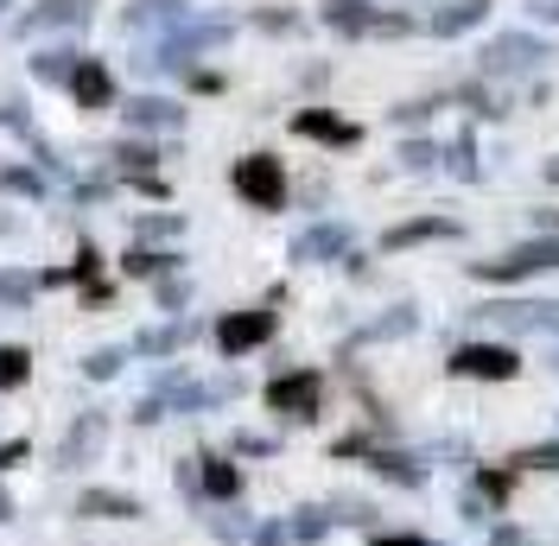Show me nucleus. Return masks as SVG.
<instances>
[{"instance_id":"nucleus-1","label":"nucleus","mask_w":559,"mask_h":546,"mask_svg":"<svg viewBox=\"0 0 559 546\" xmlns=\"http://www.w3.org/2000/svg\"><path fill=\"white\" fill-rule=\"evenodd\" d=\"M236 191H242L254 210L286 204V171H280L274 153H248V159H236Z\"/></svg>"},{"instance_id":"nucleus-2","label":"nucleus","mask_w":559,"mask_h":546,"mask_svg":"<svg viewBox=\"0 0 559 546\" xmlns=\"http://www.w3.org/2000/svg\"><path fill=\"white\" fill-rule=\"evenodd\" d=\"M318 401H324V381H318L312 369H293V376L267 381V407L286 413V419H312Z\"/></svg>"},{"instance_id":"nucleus-3","label":"nucleus","mask_w":559,"mask_h":546,"mask_svg":"<svg viewBox=\"0 0 559 546\" xmlns=\"http://www.w3.org/2000/svg\"><path fill=\"white\" fill-rule=\"evenodd\" d=\"M324 26H337V33H407L401 13H376L369 0H324Z\"/></svg>"},{"instance_id":"nucleus-4","label":"nucleus","mask_w":559,"mask_h":546,"mask_svg":"<svg viewBox=\"0 0 559 546\" xmlns=\"http://www.w3.org/2000/svg\"><path fill=\"white\" fill-rule=\"evenodd\" d=\"M267 337H274V311H229L216 324V349L223 356H248V349H261Z\"/></svg>"},{"instance_id":"nucleus-5","label":"nucleus","mask_w":559,"mask_h":546,"mask_svg":"<svg viewBox=\"0 0 559 546\" xmlns=\"http://www.w3.org/2000/svg\"><path fill=\"white\" fill-rule=\"evenodd\" d=\"M540 268H559V241H527V248H515V254H502V261H477V280H527V273Z\"/></svg>"},{"instance_id":"nucleus-6","label":"nucleus","mask_w":559,"mask_h":546,"mask_svg":"<svg viewBox=\"0 0 559 546\" xmlns=\"http://www.w3.org/2000/svg\"><path fill=\"white\" fill-rule=\"evenodd\" d=\"M457 376H477V381H509L522 363H515V349H502V343H464L452 356Z\"/></svg>"},{"instance_id":"nucleus-7","label":"nucleus","mask_w":559,"mask_h":546,"mask_svg":"<svg viewBox=\"0 0 559 546\" xmlns=\"http://www.w3.org/2000/svg\"><path fill=\"white\" fill-rule=\"evenodd\" d=\"M191 20V7L185 0H134L128 13H121V26L128 33H178Z\"/></svg>"},{"instance_id":"nucleus-8","label":"nucleus","mask_w":559,"mask_h":546,"mask_svg":"<svg viewBox=\"0 0 559 546\" xmlns=\"http://www.w3.org/2000/svg\"><path fill=\"white\" fill-rule=\"evenodd\" d=\"M83 20H90V7H83V0H38L26 20H13V33L38 38V33H58V26H83Z\"/></svg>"},{"instance_id":"nucleus-9","label":"nucleus","mask_w":559,"mask_h":546,"mask_svg":"<svg viewBox=\"0 0 559 546\" xmlns=\"http://www.w3.org/2000/svg\"><path fill=\"white\" fill-rule=\"evenodd\" d=\"M103 439H108V419H103V413H83V419L70 426L64 451H58V471H83V464L103 451Z\"/></svg>"},{"instance_id":"nucleus-10","label":"nucleus","mask_w":559,"mask_h":546,"mask_svg":"<svg viewBox=\"0 0 559 546\" xmlns=\"http://www.w3.org/2000/svg\"><path fill=\"white\" fill-rule=\"evenodd\" d=\"M76 514L83 521H140V496H128V489H83L76 496Z\"/></svg>"},{"instance_id":"nucleus-11","label":"nucleus","mask_w":559,"mask_h":546,"mask_svg":"<svg viewBox=\"0 0 559 546\" xmlns=\"http://www.w3.org/2000/svg\"><path fill=\"white\" fill-rule=\"evenodd\" d=\"M484 64L489 70H534V64H547V45H540V38L509 33V38H496V45L484 51Z\"/></svg>"},{"instance_id":"nucleus-12","label":"nucleus","mask_w":559,"mask_h":546,"mask_svg":"<svg viewBox=\"0 0 559 546\" xmlns=\"http://www.w3.org/2000/svg\"><path fill=\"white\" fill-rule=\"evenodd\" d=\"M70 96H76L83 108H108V103H115V76H108V64L83 58V64H76V76H70Z\"/></svg>"},{"instance_id":"nucleus-13","label":"nucleus","mask_w":559,"mask_h":546,"mask_svg":"<svg viewBox=\"0 0 559 546\" xmlns=\"http://www.w3.org/2000/svg\"><path fill=\"white\" fill-rule=\"evenodd\" d=\"M121 115H128V128H159V134L185 128V108L166 103V96H134V103L121 108Z\"/></svg>"},{"instance_id":"nucleus-14","label":"nucleus","mask_w":559,"mask_h":546,"mask_svg":"<svg viewBox=\"0 0 559 546\" xmlns=\"http://www.w3.org/2000/svg\"><path fill=\"white\" fill-rule=\"evenodd\" d=\"M344 248H349L344 223H318V229H306V236L293 241V261H331V254H344Z\"/></svg>"},{"instance_id":"nucleus-15","label":"nucleus","mask_w":559,"mask_h":546,"mask_svg":"<svg viewBox=\"0 0 559 546\" xmlns=\"http://www.w3.org/2000/svg\"><path fill=\"white\" fill-rule=\"evenodd\" d=\"M293 134H306V140H331V146H356V128L349 121H337V115H324V108H306V115H293Z\"/></svg>"},{"instance_id":"nucleus-16","label":"nucleus","mask_w":559,"mask_h":546,"mask_svg":"<svg viewBox=\"0 0 559 546\" xmlns=\"http://www.w3.org/2000/svg\"><path fill=\"white\" fill-rule=\"evenodd\" d=\"M198 489L216 496V502H229V496H242V471L223 464V458H198Z\"/></svg>"},{"instance_id":"nucleus-17","label":"nucleus","mask_w":559,"mask_h":546,"mask_svg":"<svg viewBox=\"0 0 559 546\" xmlns=\"http://www.w3.org/2000/svg\"><path fill=\"white\" fill-rule=\"evenodd\" d=\"M76 64H83V51L58 45V51H38V58H33V76H38V83H70V76H76Z\"/></svg>"},{"instance_id":"nucleus-18","label":"nucleus","mask_w":559,"mask_h":546,"mask_svg":"<svg viewBox=\"0 0 559 546\" xmlns=\"http://www.w3.org/2000/svg\"><path fill=\"white\" fill-rule=\"evenodd\" d=\"M26 376H33V349H20V343H0V394L26 388Z\"/></svg>"},{"instance_id":"nucleus-19","label":"nucleus","mask_w":559,"mask_h":546,"mask_svg":"<svg viewBox=\"0 0 559 546\" xmlns=\"http://www.w3.org/2000/svg\"><path fill=\"white\" fill-rule=\"evenodd\" d=\"M484 13H489V0H452V7L432 20V33H464V26H477Z\"/></svg>"},{"instance_id":"nucleus-20","label":"nucleus","mask_w":559,"mask_h":546,"mask_svg":"<svg viewBox=\"0 0 559 546\" xmlns=\"http://www.w3.org/2000/svg\"><path fill=\"white\" fill-rule=\"evenodd\" d=\"M33 299H38V273H20V268L0 273V306H33Z\"/></svg>"},{"instance_id":"nucleus-21","label":"nucleus","mask_w":559,"mask_h":546,"mask_svg":"<svg viewBox=\"0 0 559 546\" xmlns=\"http://www.w3.org/2000/svg\"><path fill=\"white\" fill-rule=\"evenodd\" d=\"M173 261H178V254H153V248H140V241L128 248V254H121V268L134 273V280H153V273H166Z\"/></svg>"},{"instance_id":"nucleus-22","label":"nucleus","mask_w":559,"mask_h":546,"mask_svg":"<svg viewBox=\"0 0 559 546\" xmlns=\"http://www.w3.org/2000/svg\"><path fill=\"white\" fill-rule=\"evenodd\" d=\"M185 337H191L185 324H166V331H140V337H134V349H140V356H173V349H178Z\"/></svg>"},{"instance_id":"nucleus-23","label":"nucleus","mask_w":559,"mask_h":546,"mask_svg":"<svg viewBox=\"0 0 559 546\" xmlns=\"http://www.w3.org/2000/svg\"><path fill=\"white\" fill-rule=\"evenodd\" d=\"M121 363H128V349H90V356H83V376L90 381H115L121 376Z\"/></svg>"},{"instance_id":"nucleus-24","label":"nucleus","mask_w":559,"mask_h":546,"mask_svg":"<svg viewBox=\"0 0 559 546\" xmlns=\"http://www.w3.org/2000/svg\"><path fill=\"white\" fill-rule=\"evenodd\" d=\"M426 236H452V223H401V229H388V248H414Z\"/></svg>"},{"instance_id":"nucleus-25","label":"nucleus","mask_w":559,"mask_h":546,"mask_svg":"<svg viewBox=\"0 0 559 546\" xmlns=\"http://www.w3.org/2000/svg\"><path fill=\"white\" fill-rule=\"evenodd\" d=\"M0 185H7V191H20V198H45V178L26 171V166H7V171H0Z\"/></svg>"},{"instance_id":"nucleus-26","label":"nucleus","mask_w":559,"mask_h":546,"mask_svg":"<svg viewBox=\"0 0 559 546\" xmlns=\"http://www.w3.org/2000/svg\"><path fill=\"white\" fill-rule=\"evenodd\" d=\"M324 527H331V521H324V509H299V521H293L286 534H293V541H324Z\"/></svg>"},{"instance_id":"nucleus-27","label":"nucleus","mask_w":559,"mask_h":546,"mask_svg":"<svg viewBox=\"0 0 559 546\" xmlns=\"http://www.w3.org/2000/svg\"><path fill=\"white\" fill-rule=\"evenodd\" d=\"M115 159H128V166H153V159H159V153H153V146H146V140H121V146H115Z\"/></svg>"},{"instance_id":"nucleus-28","label":"nucleus","mask_w":559,"mask_h":546,"mask_svg":"<svg viewBox=\"0 0 559 546\" xmlns=\"http://www.w3.org/2000/svg\"><path fill=\"white\" fill-rule=\"evenodd\" d=\"M26 458H33V444H26V439H7V444H0V471H20Z\"/></svg>"},{"instance_id":"nucleus-29","label":"nucleus","mask_w":559,"mask_h":546,"mask_svg":"<svg viewBox=\"0 0 559 546\" xmlns=\"http://www.w3.org/2000/svg\"><path fill=\"white\" fill-rule=\"evenodd\" d=\"M96 268H103V254H96V248H83V254H76V268H70V273H76V280H96Z\"/></svg>"},{"instance_id":"nucleus-30","label":"nucleus","mask_w":559,"mask_h":546,"mask_svg":"<svg viewBox=\"0 0 559 546\" xmlns=\"http://www.w3.org/2000/svg\"><path fill=\"white\" fill-rule=\"evenodd\" d=\"M522 464H540V471H559V444H540V451H527Z\"/></svg>"},{"instance_id":"nucleus-31","label":"nucleus","mask_w":559,"mask_h":546,"mask_svg":"<svg viewBox=\"0 0 559 546\" xmlns=\"http://www.w3.org/2000/svg\"><path fill=\"white\" fill-rule=\"evenodd\" d=\"M159 306H185V280H159Z\"/></svg>"},{"instance_id":"nucleus-32","label":"nucleus","mask_w":559,"mask_h":546,"mask_svg":"<svg viewBox=\"0 0 559 546\" xmlns=\"http://www.w3.org/2000/svg\"><path fill=\"white\" fill-rule=\"evenodd\" d=\"M173 229H178L173 216H146V223H140V236H173Z\"/></svg>"},{"instance_id":"nucleus-33","label":"nucleus","mask_w":559,"mask_h":546,"mask_svg":"<svg viewBox=\"0 0 559 546\" xmlns=\"http://www.w3.org/2000/svg\"><path fill=\"white\" fill-rule=\"evenodd\" d=\"M286 541H293L286 527H261V534H254V546H286Z\"/></svg>"},{"instance_id":"nucleus-34","label":"nucleus","mask_w":559,"mask_h":546,"mask_svg":"<svg viewBox=\"0 0 559 546\" xmlns=\"http://www.w3.org/2000/svg\"><path fill=\"white\" fill-rule=\"evenodd\" d=\"M527 13L534 20H559V0H527Z\"/></svg>"},{"instance_id":"nucleus-35","label":"nucleus","mask_w":559,"mask_h":546,"mask_svg":"<svg viewBox=\"0 0 559 546\" xmlns=\"http://www.w3.org/2000/svg\"><path fill=\"white\" fill-rule=\"evenodd\" d=\"M369 546H426V541H414V534H382V541H369Z\"/></svg>"},{"instance_id":"nucleus-36","label":"nucleus","mask_w":559,"mask_h":546,"mask_svg":"<svg viewBox=\"0 0 559 546\" xmlns=\"http://www.w3.org/2000/svg\"><path fill=\"white\" fill-rule=\"evenodd\" d=\"M7 521H13V496H7V489H0V527H7Z\"/></svg>"},{"instance_id":"nucleus-37","label":"nucleus","mask_w":559,"mask_h":546,"mask_svg":"<svg viewBox=\"0 0 559 546\" xmlns=\"http://www.w3.org/2000/svg\"><path fill=\"white\" fill-rule=\"evenodd\" d=\"M496 546H527L522 534H496Z\"/></svg>"},{"instance_id":"nucleus-38","label":"nucleus","mask_w":559,"mask_h":546,"mask_svg":"<svg viewBox=\"0 0 559 546\" xmlns=\"http://www.w3.org/2000/svg\"><path fill=\"white\" fill-rule=\"evenodd\" d=\"M13 229H20V223H13V216H7V210H0V236H13Z\"/></svg>"},{"instance_id":"nucleus-39","label":"nucleus","mask_w":559,"mask_h":546,"mask_svg":"<svg viewBox=\"0 0 559 546\" xmlns=\"http://www.w3.org/2000/svg\"><path fill=\"white\" fill-rule=\"evenodd\" d=\"M7 7H13V0H0V13H7Z\"/></svg>"}]
</instances>
